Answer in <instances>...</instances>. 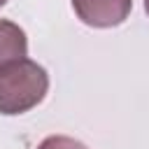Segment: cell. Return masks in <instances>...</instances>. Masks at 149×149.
<instances>
[{
  "label": "cell",
  "mask_w": 149,
  "mask_h": 149,
  "mask_svg": "<svg viewBox=\"0 0 149 149\" xmlns=\"http://www.w3.org/2000/svg\"><path fill=\"white\" fill-rule=\"evenodd\" d=\"M49 91L47 70L30 61L19 58L0 68V114L16 116L37 107Z\"/></svg>",
  "instance_id": "cell-1"
},
{
  "label": "cell",
  "mask_w": 149,
  "mask_h": 149,
  "mask_svg": "<svg viewBox=\"0 0 149 149\" xmlns=\"http://www.w3.org/2000/svg\"><path fill=\"white\" fill-rule=\"evenodd\" d=\"M77 19L91 28L121 26L133 9V0H70Z\"/></svg>",
  "instance_id": "cell-2"
},
{
  "label": "cell",
  "mask_w": 149,
  "mask_h": 149,
  "mask_svg": "<svg viewBox=\"0 0 149 149\" xmlns=\"http://www.w3.org/2000/svg\"><path fill=\"white\" fill-rule=\"evenodd\" d=\"M26 54H28V37L23 28L14 21L0 19V68L12 61L26 58Z\"/></svg>",
  "instance_id": "cell-3"
},
{
  "label": "cell",
  "mask_w": 149,
  "mask_h": 149,
  "mask_svg": "<svg viewBox=\"0 0 149 149\" xmlns=\"http://www.w3.org/2000/svg\"><path fill=\"white\" fill-rule=\"evenodd\" d=\"M37 149H88V147L68 135H49L37 144Z\"/></svg>",
  "instance_id": "cell-4"
},
{
  "label": "cell",
  "mask_w": 149,
  "mask_h": 149,
  "mask_svg": "<svg viewBox=\"0 0 149 149\" xmlns=\"http://www.w3.org/2000/svg\"><path fill=\"white\" fill-rule=\"evenodd\" d=\"M144 12L149 14V0H144Z\"/></svg>",
  "instance_id": "cell-5"
},
{
  "label": "cell",
  "mask_w": 149,
  "mask_h": 149,
  "mask_svg": "<svg viewBox=\"0 0 149 149\" xmlns=\"http://www.w3.org/2000/svg\"><path fill=\"white\" fill-rule=\"evenodd\" d=\"M5 2H7V0H0V7H2V5H5Z\"/></svg>",
  "instance_id": "cell-6"
}]
</instances>
